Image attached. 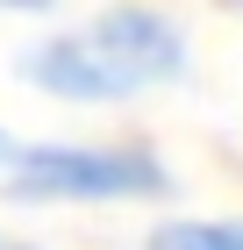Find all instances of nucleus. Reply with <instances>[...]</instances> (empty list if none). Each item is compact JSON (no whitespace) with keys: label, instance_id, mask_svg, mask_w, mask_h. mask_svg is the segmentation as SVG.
I'll list each match as a JSON object with an SVG mask.
<instances>
[{"label":"nucleus","instance_id":"2","mask_svg":"<svg viewBox=\"0 0 243 250\" xmlns=\"http://www.w3.org/2000/svg\"><path fill=\"white\" fill-rule=\"evenodd\" d=\"M0 193L22 208H129L165 200L172 172L143 143H22L0 172Z\"/></svg>","mask_w":243,"mask_h":250},{"label":"nucleus","instance_id":"4","mask_svg":"<svg viewBox=\"0 0 243 250\" xmlns=\"http://www.w3.org/2000/svg\"><path fill=\"white\" fill-rule=\"evenodd\" d=\"M57 0H0V15H50Z\"/></svg>","mask_w":243,"mask_h":250},{"label":"nucleus","instance_id":"5","mask_svg":"<svg viewBox=\"0 0 243 250\" xmlns=\"http://www.w3.org/2000/svg\"><path fill=\"white\" fill-rule=\"evenodd\" d=\"M15 150H22V143H15V136H7V129H0V172L15 165Z\"/></svg>","mask_w":243,"mask_h":250},{"label":"nucleus","instance_id":"3","mask_svg":"<svg viewBox=\"0 0 243 250\" xmlns=\"http://www.w3.org/2000/svg\"><path fill=\"white\" fill-rule=\"evenodd\" d=\"M143 250H243V222L236 214H165L143 236Z\"/></svg>","mask_w":243,"mask_h":250},{"label":"nucleus","instance_id":"1","mask_svg":"<svg viewBox=\"0 0 243 250\" xmlns=\"http://www.w3.org/2000/svg\"><path fill=\"white\" fill-rule=\"evenodd\" d=\"M193 64L186 21L165 15L157 0H108L100 15L50 29L22 50V86H36L43 100L65 107H114V100L179 86Z\"/></svg>","mask_w":243,"mask_h":250},{"label":"nucleus","instance_id":"6","mask_svg":"<svg viewBox=\"0 0 243 250\" xmlns=\"http://www.w3.org/2000/svg\"><path fill=\"white\" fill-rule=\"evenodd\" d=\"M0 250H36V243H0Z\"/></svg>","mask_w":243,"mask_h":250}]
</instances>
